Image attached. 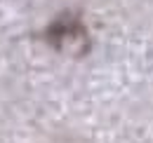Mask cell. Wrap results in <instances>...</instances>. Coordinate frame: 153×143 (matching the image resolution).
I'll use <instances>...</instances> for the list:
<instances>
[{"label":"cell","instance_id":"1","mask_svg":"<svg viewBox=\"0 0 153 143\" xmlns=\"http://www.w3.org/2000/svg\"><path fill=\"white\" fill-rule=\"evenodd\" d=\"M87 33V28L82 26V21L76 12H61L45 31V40L54 47V49H64V45L73 38H82Z\"/></svg>","mask_w":153,"mask_h":143}]
</instances>
